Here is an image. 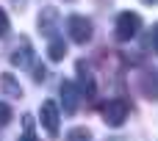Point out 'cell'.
<instances>
[{
  "label": "cell",
  "mask_w": 158,
  "mask_h": 141,
  "mask_svg": "<svg viewBox=\"0 0 158 141\" xmlns=\"http://www.w3.org/2000/svg\"><path fill=\"white\" fill-rule=\"evenodd\" d=\"M39 119H42V127L47 130V136H58V130H61V116H58V103L56 100H47V103H42V111H39Z\"/></svg>",
  "instance_id": "277c9868"
},
{
  "label": "cell",
  "mask_w": 158,
  "mask_h": 141,
  "mask_svg": "<svg viewBox=\"0 0 158 141\" xmlns=\"http://www.w3.org/2000/svg\"><path fill=\"white\" fill-rule=\"evenodd\" d=\"M92 22L86 19V17H81V14H69L67 17V33H69V39L75 42V44H86V42H92Z\"/></svg>",
  "instance_id": "7a4b0ae2"
},
{
  "label": "cell",
  "mask_w": 158,
  "mask_h": 141,
  "mask_svg": "<svg viewBox=\"0 0 158 141\" xmlns=\"http://www.w3.org/2000/svg\"><path fill=\"white\" fill-rule=\"evenodd\" d=\"M128 111H131V103L122 100V97H117V100H111V103L103 108V122H106L108 127H119V125L128 119Z\"/></svg>",
  "instance_id": "3957f363"
},
{
  "label": "cell",
  "mask_w": 158,
  "mask_h": 141,
  "mask_svg": "<svg viewBox=\"0 0 158 141\" xmlns=\"http://www.w3.org/2000/svg\"><path fill=\"white\" fill-rule=\"evenodd\" d=\"M144 3H156V0H144Z\"/></svg>",
  "instance_id": "e0dca14e"
},
{
  "label": "cell",
  "mask_w": 158,
  "mask_h": 141,
  "mask_svg": "<svg viewBox=\"0 0 158 141\" xmlns=\"http://www.w3.org/2000/svg\"><path fill=\"white\" fill-rule=\"evenodd\" d=\"M39 30L44 33V36H56V30H58V11L53 8V6H47V8H42V14H39Z\"/></svg>",
  "instance_id": "52a82bcc"
},
{
  "label": "cell",
  "mask_w": 158,
  "mask_h": 141,
  "mask_svg": "<svg viewBox=\"0 0 158 141\" xmlns=\"http://www.w3.org/2000/svg\"><path fill=\"white\" fill-rule=\"evenodd\" d=\"M78 78H81V91L94 94V78H92V72L86 69V64H83V61L78 64Z\"/></svg>",
  "instance_id": "ba28073f"
},
{
  "label": "cell",
  "mask_w": 158,
  "mask_h": 141,
  "mask_svg": "<svg viewBox=\"0 0 158 141\" xmlns=\"http://www.w3.org/2000/svg\"><path fill=\"white\" fill-rule=\"evenodd\" d=\"M8 30H11V22H8L6 11L0 8V39H3V36H8Z\"/></svg>",
  "instance_id": "5bb4252c"
},
{
  "label": "cell",
  "mask_w": 158,
  "mask_h": 141,
  "mask_svg": "<svg viewBox=\"0 0 158 141\" xmlns=\"http://www.w3.org/2000/svg\"><path fill=\"white\" fill-rule=\"evenodd\" d=\"M61 103H64V114H75L81 105V89L72 80H61Z\"/></svg>",
  "instance_id": "5b68a950"
},
{
  "label": "cell",
  "mask_w": 158,
  "mask_h": 141,
  "mask_svg": "<svg viewBox=\"0 0 158 141\" xmlns=\"http://www.w3.org/2000/svg\"><path fill=\"white\" fill-rule=\"evenodd\" d=\"M47 55H50V61H61L64 55H67V42L64 39H50V47H47Z\"/></svg>",
  "instance_id": "9c48e42d"
},
{
  "label": "cell",
  "mask_w": 158,
  "mask_h": 141,
  "mask_svg": "<svg viewBox=\"0 0 158 141\" xmlns=\"http://www.w3.org/2000/svg\"><path fill=\"white\" fill-rule=\"evenodd\" d=\"M33 125H36V122H33V116H31V114H25V116H22V130H25V133H22L17 141H39V139H36V133H33Z\"/></svg>",
  "instance_id": "8fae6325"
},
{
  "label": "cell",
  "mask_w": 158,
  "mask_h": 141,
  "mask_svg": "<svg viewBox=\"0 0 158 141\" xmlns=\"http://www.w3.org/2000/svg\"><path fill=\"white\" fill-rule=\"evenodd\" d=\"M0 86H3L6 94H11V97H17V100L22 97V89H19V83H14V75H8V72L0 75Z\"/></svg>",
  "instance_id": "30bf717a"
},
{
  "label": "cell",
  "mask_w": 158,
  "mask_h": 141,
  "mask_svg": "<svg viewBox=\"0 0 158 141\" xmlns=\"http://www.w3.org/2000/svg\"><path fill=\"white\" fill-rule=\"evenodd\" d=\"M139 28H142V17H139L136 11H122V14L117 17L114 36H117L119 42H131V39H136Z\"/></svg>",
  "instance_id": "6da1fadb"
},
{
  "label": "cell",
  "mask_w": 158,
  "mask_h": 141,
  "mask_svg": "<svg viewBox=\"0 0 158 141\" xmlns=\"http://www.w3.org/2000/svg\"><path fill=\"white\" fill-rule=\"evenodd\" d=\"M8 122H11V108H8V105L0 100V127H6Z\"/></svg>",
  "instance_id": "4fadbf2b"
},
{
  "label": "cell",
  "mask_w": 158,
  "mask_h": 141,
  "mask_svg": "<svg viewBox=\"0 0 158 141\" xmlns=\"http://www.w3.org/2000/svg\"><path fill=\"white\" fill-rule=\"evenodd\" d=\"M153 47H156V53H158V25L153 28Z\"/></svg>",
  "instance_id": "2e32d148"
},
{
  "label": "cell",
  "mask_w": 158,
  "mask_h": 141,
  "mask_svg": "<svg viewBox=\"0 0 158 141\" xmlns=\"http://www.w3.org/2000/svg\"><path fill=\"white\" fill-rule=\"evenodd\" d=\"M11 64H14V66H19V69L33 66V47H31V42H28V39H19V44L14 47Z\"/></svg>",
  "instance_id": "8992f818"
},
{
  "label": "cell",
  "mask_w": 158,
  "mask_h": 141,
  "mask_svg": "<svg viewBox=\"0 0 158 141\" xmlns=\"http://www.w3.org/2000/svg\"><path fill=\"white\" fill-rule=\"evenodd\" d=\"M64 141H92V133H89L86 127H75V130L67 133V139H64Z\"/></svg>",
  "instance_id": "7c38bea8"
},
{
  "label": "cell",
  "mask_w": 158,
  "mask_h": 141,
  "mask_svg": "<svg viewBox=\"0 0 158 141\" xmlns=\"http://www.w3.org/2000/svg\"><path fill=\"white\" fill-rule=\"evenodd\" d=\"M44 78H47V69H44V66H33V80H36V83H42Z\"/></svg>",
  "instance_id": "9a60e30c"
}]
</instances>
